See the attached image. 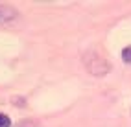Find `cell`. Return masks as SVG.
Listing matches in <instances>:
<instances>
[{
    "mask_svg": "<svg viewBox=\"0 0 131 127\" xmlns=\"http://www.w3.org/2000/svg\"><path fill=\"white\" fill-rule=\"evenodd\" d=\"M0 127H11V120H9V116L4 114V112H0Z\"/></svg>",
    "mask_w": 131,
    "mask_h": 127,
    "instance_id": "3",
    "label": "cell"
},
{
    "mask_svg": "<svg viewBox=\"0 0 131 127\" xmlns=\"http://www.w3.org/2000/svg\"><path fill=\"white\" fill-rule=\"evenodd\" d=\"M15 127H41L37 122H33V120H24V122H20V123H17Z\"/></svg>",
    "mask_w": 131,
    "mask_h": 127,
    "instance_id": "4",
    "label": "cell"
},
{
    "mask_svg": "<svg viewBox=\"0 0 131 127\" xmlns=\"http://www.w3.org/2000/svg\"><path fill=\"white\" fill-rule=\"evenodd\" d=\"M122 59H124L126 63H129V65H131V46H127V48L122 50Z\"/></svg>",
    "mask_w": 131,
    "mask_h": 127,
    "instance_id": "5",
    "label": "cell"
},
{
    "mask_svg": "<svg viewBox=\"0 0 131 127\" xmlns=\"http://www.w3.org/2000/svg\"><path fill=\"white\" fill-rule=\"evenodd\" d=\"M83 63H85L87 70H89L92 75H105L109 72V63L100 54L92 52V50L83 55Z\"/></svg>",
    "mask_w": 131,
    "mask_h": 127,
    "instance_id": "1",
    "label": "cell"
},
{
    "mask_svg": "<svg viewBox=\"0 0 131 127\" xmlns=\"http://www.w3.org/2000/svg\"><path fill=\"white\" fill-rule=\"evenodd\" d=\"M17 17H19V11L11 6H6V4H0V24H7V22H13Z\"/></svg>",
    "mask_w": 131,
    "mask_h": 127,
    "instance_id": "2",
    "label": "cell"
}]
</instances>
